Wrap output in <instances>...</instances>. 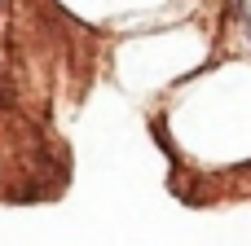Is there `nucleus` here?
<instances>
[{"label": "nucleus", "mask_w": 251, "mask_h": 246, "mask_svg": "<svg viewBox=\"0 0 251 246\" xmlns=\"http://www.w3.org/2000/svg\"><path fill=\"white\" fill-rule=\"evenodd\" d=\"M238 26L247 35V48H251V0H243V13H238Z\"/></svg>", "instance_id": "f257e3e1"}, {"label": "nucleus", "mask_w": 251, "mask_h": 246, "mask_svg": "<svg viewBox=\"0 0 251 246\" xmlns=\"http://www.w3.org/2000/svg\"><path fill=\"white\" fill-rule=\"evenodd\" d=\"M238 13H243V0H225V22L238 26Z\"/></svg>", "instance_id": "f03ea898"}]
</instances>
